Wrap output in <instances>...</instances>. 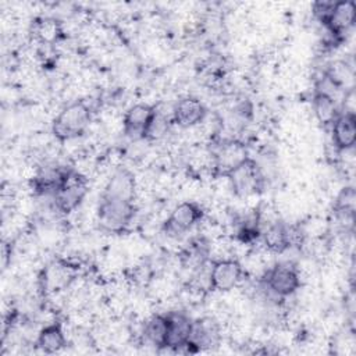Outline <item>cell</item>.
Returning <instances> with one entry per match:
<instances>
[{"label":"cell","mask_w":356,"mask_h":356,"mask_svg":"<svg viewBox=\"0 0 356 356\" xmlns=\"http://www.w3.org/2000/svg\"><path fill=\"white\" fill-rule=\"evenodd\" d=\"M243 268L236 259H218L211 263L209 286L216 292H228L242 280Z\"/></svg>","instance_id":"cell-9"},{"label":"cell","mask_w":356,"mask_h":356,"mask_svg":"<svg viewBox=\"0 0 356 356\" xmlns=\"http://www.w3.org/2000/svg\"><path fill=\"white\" fill-rule=\"evenodd\" d=\"M218 339H220V330L214 320L207 317L193 320L191 338L184 352L196 353L203 349H209L211 346H216L218 343Z\"/></svg>","instance_id":"cell-12"},{"label":"cell","mask_w":356,"mask_h":356,"mask_svg":"<svg viewBox=\"0 0 356 356\" xmlns=\"http://www.w3.org/2000/svg\"><path fill=\"white\" fill-rule=\"evenodd\" d=\"M100 196L134 202L136 196V179L134 172L125 167L115 170Z\"/></svg>","instance_id":"cell-14"},{"label":"cell","mask_w":356,"mask_h":356,"mask_svg":"<svg viewBox=\"0 0 356 356\" xmlns=\"http://www.w3.org/2000/svg\"><path fill=\"white\" fill-rule=\"evenodd\" d=\"M330 128L334 147L338 152L353 149L356 143V115L353 110L339 111Z\"/></svg>","instance_id":"cell-13"},{"label":"cell","mask_w":356,"mask_h":356,"mask_svg":"<svg viewBox=\"0 0 356 356\" xmlns=\"http://www.w3.org/2000/svg\"><path fill=\"white\" fill-rule=\"evenodd\" d=\"M225 178L229 182L232 193L239 197H246L259 193L263 189L264 178L256 160L246 157L235 168H232Z\"/></svg>","instance_id":"cell-5"},{"label":"cell","mask_w":356,"mask_h":356,"mask_svg":"<svg viewBox=\"0 0 356 356\" xmlns=\"http://www.w3.org/2000/svg\"><path fill=\"white\" fill-rule=\"evenodd\" d=\"M204 216L203 207L193 202V200H185L177 204L168 217L163 222V232L167 236L175 238L179 235L186 234L191 231Z\"/></svg>","instance_id":"cell-6"},{"label":"cell","mask_w":356,"mask_h":356,"mask_svg":"<svg viewBox=\"0 0 356 356\" xmlns=\"http://www.w3.org/2000/svg\"><path fill=\"white\" fill-rule=\"evenodd\" d=\"M167 129H168V121L165 117H163L160 113H157L149 132H147V136L146 139L149 140H154V139H159L161 138L164 134H167Z\"/></svg>","instance_id":"cell-24"},{"label":"cell","mask_w":356,"mask_h":356,"mask_svg":"<svg viewBox=\"0 0 356 356\" xmlns=\"http://www.w3.org/2000/svg\"><path fill=\"white\" fill-rule=\"evenodd\" d=\"M72 170L60 164L44 165L31 179V189L36 195L53 196L65 184Z\"/></svg>","instance_id":"cell-11"},{"label":"cell","mask_w":356,"mask_h":356,"mask_svg":"<svg viewBox=\"0 0 356 356\" xmlns=\"http://www.w3.org/2000/svg\"><path fill=\"white\" fill-rule=\"evenodd\" d=\"M213 157H214L216 170L225 177L232 168H235L239 163H242L249 156H248L246 146L242 142L235 139H228L217 146Z\"/></svg>","instance_id":"cell-16"},{"label":"cell","mask_w":356,"mask_h":356,"mask_svg":"<svg viewBox=\"0 0 356 356\" xmlns=\"http://www.w3.org/2000/svg\"><path fill=\"white\" fill-rule=\"evenodd\" d=\"M264 246L273 253H284L295 243L302 241V231L296 225H288L282 221H275L267 225L261 235Z\"/></svg>","instance_id":"cell-10"},{"label":"cell","mask_w":356,"mask_h":356,"mask_svg":"<svg viewBox=\"0 0 356 356\" xmlns=\"http://www.w3.org/2000/svg\"><path fill=\"white\" fill-rule=\"evenodd\" d=\"M312 107L317 121L324 127H331L332 121L339 114V108L337 106L335 97L330 92H325L320 88L314 89Z\"/></svg>","instance_id":"cell-19"},{"label":"cell","mask_w":356,"mask_h":356,"mask_svg":"<svg viewBox=\"0 0 356 356\" xmlns=\"http://www.w3.org/2000/svg\"><path fill=\"white\" fill-rule=\"evenodd\" d=\"M92 120V111L82 99L68 103L60 110L51 122V134L60 142H68L82 136Z\"/></svg>","instance_id":"cell-2"},{"label":"cell","mask_w":356,"mask_h":356,"mask_svg":"<svg viewBox=\"0 0 356 356\" xmlns=\"http://www.w3.org/2000/svg\"><path fill=\"white\" fill-rule=\"evenodd\" d=\"M67 346V338L61 323L54 321L44 325L36 337V348L43 353L53 355L58 353Z\"/></svg>","instance_id":"cell-18"},{"label":"cell","mask_w":356,"mask_h":356,"mask_svg":"<svg viewBox=\"0 0 356 356\" xmlns=\"http://www.w3.org/2000/svg\"><path fill=\"white\" fill-rule=\"evenodd\" d=\"M355 203H356V193L353 186H345L338 193L335 203H334V211L339 218L349 220L353 222V214H355Z\"/></svg>","instance_id":"cell-23"},{"label":"cell","mask_w":356,"mask_h":356,"mask_svg":"<svg viewBox=\"0 0 356 356\" xmlns=\"http://www.w3.org/2000/svg\"><path fill=\"white\" fill-rule=\"evenodd\" d=\"M168 337V314H154L152 316L143 327L145 342L154 346L156 349L167 348Z\"/></svg>","instance_id":"cell-20"},{"label":"cell","mask_w":356,"mask_h":356,"mask_svg":"<svg viewBox=\"0 0 356 356\" xmlns=\"http://www.w3.org/2000/svg\"><path fill=\"white\" fill-rule=\"evenodd\" d=\"M313 14L337 40H341L356 21V7L352 0L317 1L313 4Z\"/></svg>","instance_id":"cell-1"},{"label":"cell","mask_w":356,"mask_h":356,"mask_svg":"<svg viewBox=\"0 0 356 356\" xmlns=\"http://www.w3.org/2000/svg\"><path fill=\"white\" fill-rule=\"evenodd\" d=\"M168 314L167 348L175 352L185 350L192 331L193 320L184 312H171Z\"/></svg>","instance_id":"cell-17"},{"label":"cell","mask_w":356,"mask_h":356,"mask_svg":"<svg viewBox=\"0 0 356 356\" xmlns=\"http://www.w3.org/2000/svg\"><path fill=\"white\" fill-rule=\"evenodd\" d=\"M72 277L71 267H68L65 263L54 261L43 271V284L47 291H58L68 286Z\"/></svg>","instance_id":"cell-21"},{"label":"cell","mask_w":356,"mask_h":356,"mask_svg":"<svg viewBox=\"0 0 356 356\" xmlns=\"http://www.w3.org/2000/svg\"><path fill=\"white\" fill-rule=\"evenodd\" d=\"M264 288L277 299H286L300 288V274L291 261H280L271 266L261 277Z\"/></svg>","instance_id":"cell-4"},{"label":"cell","mask_w":356,"mask_h":356,"mask_svg":"<svg viewBox=\"0 0 356 356\" xmlns=\"http://www.w3.org/2000/svg\"><path fill=\"white\" fill-rule=\"evenodd\" d=\"M207 115L206 106L193 96L179 99L172 108V122L181 128H191L204 121Z\"/></svg>","instance_id":"cell-15"},{"label":"cell","mask_w":356,"mask_h":356,"mask_svg":"<svg viewBox=\"0 0 356 356\" xmlns=\"http://www.w3.org/2000/svg\"><path fill=\"white\" fill-rule=\"evenodd\" d=\"M135 214L136 206L134 202L103 196L99 199L97 222L106 232L121 234L132 222Z\"/></svg>","instance_id":"cell-3"},{"label":"cell","mask_w":356,"mask_h":356,"mask_svg":"<svg viewBox=\"0 0 356 356\" xmlns=\"http://www.w3.org/2000/svg\"><path fill=\"white\" fill-rule=\"evenodd\" d=\"M33 35L43 43H54L63 36L61 24L58 19L50 17L38 18L33 22Z\"/></svg>","instance_id":"cell-22"},{"label":"cell","mask_w":356,"mask_h":356,"mask_svg":"<svg viewBox=\"0 0 356 356\" xmlns=\"http://www.w3.org/2000/svg\"><path fill=\"white\" fill-rule=\"evenodd\" d=\"M157 113V107L149 103H136L131 106L122 117V131L125 136L132 140L146 139Z\"/></svg>","instance_id":"cell-7"},{"label":"cell","mask_w":356,"mask_h":356,"mask_svg":"<svg viewBox=\"0 0 356 356\" xmlns=\"http://www.w3.org/2000/svg\"><path fill=\"white\" fill-rule=\"evenodd\" d=\"M86 193H88V179L76 170H72L65 184L51 197L56 209L60 213L68 214L82 203Z\"/></svg>","instance_id":"cell-8"}]
</instances>
